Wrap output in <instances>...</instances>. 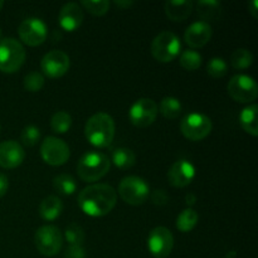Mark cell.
Here are the masks:
<instances>
[{
	"label": "cell",
	"mask_w": 258,
	"mask_h": 258,
	"mask_svg": "<svg viewBox=\"0 0 258 258\" xmlns=\"http://www.w3.org/2000/svg\"><path fill=\"white\" fill-rule=\"evenodd\" d=\"M78 207L88 217L100 218L107 216L115 208L117 193L108 184L97 183L88 185L78 194Z\"/></svg>",
	"instance_id": "cell-1"
},
{
	"label": "cell",
	"mask_w": 258,
	"mask_h": 258,
	"mask_svg": "<svg viewBox=\"0 0 258 258\" xmlns=\"http://www.w3.org/2000/svg\"><path fill=\"white\" fill-rule=\"evenodd\" d=\"M85 136L95 148H107L115 138V121L106 112L95 113L86 122Z\"/></svg>",
	"instance_id": "cell-2"
},
{
	"label": "cell",
	"mask_w": 258,
	"mask_h": 258,
	"mask_svg": "<svg viewBox=\"0 0 258 258\" xmlns=\"http://www.w3.org/2000/svg\"><path fill=\"white\" fill-rule=\"evenodd\" d=\"M110 168L111 161L106 154L91 150L81 156L77 164V173L83 181L95 183L101 180L110 171Z\"/></svg>",
	"instance_id": "cell-3"
},
{
	"label": "cell",
	"mask_w": 258,
	"mask_h": 258,
	"mask_svg": "<svg viewBox=\"0 0 258 258\" xmlns=\"http://www.w3.org/2000/svg\"><path fill=\"white\" fill-rule=\"evenodd\" d=\"M24 47L19 40L14 38H4L0 40V72L12 75L18 72L24 64Z\"/></svg>",
	"instance_id": "cell-4"
},
{
	"label": "cell",
	"mask_w": 258,
	"mask_h": 258,
	"mask_svg": "<svg viewBox=\"0 0 258 258\" xmlns=\"http://www.w3.org/2000/svg\"><path fill=\"white\" fill-rule=\"evenodd\" d=\"M151 54L154 59L160 63L173 62L181 50L180 39L176 34L169 30L159 33L151 42Z\"/></svg>",
	"instance_id": "cell-5"
},
{
	"label": "cell",
	"mask_w": 258,
	"mask_h": 258,
	"mask_svg": "<svg viewBox=\"0 0 258 258\" xmlns=\"http://www.w3.org/2000/svg\"><path fill=\"white\" fill-rule=\"evenodd\" d=\"M118 196L125 203L138 207L145 203L150 197V186L140 176H125L118 185Z\"/></svg>",
	"instance_id": "cell-6"
},
{
	"label": "cell",
	"mask_w": 258,
	"mask_h": 258,
	"mask_svg": "<svg viewBox=\"0 0 258 258\" xmlns=\"http://www.w3.org/2000/svg\"><path fill=\"white\" fill-rule=\"evenodd\" d=\"M34 243L38 252L45 257H53L59 253L63 246V234L55 226H42L34 234Z\"/></svg>",
	"instance_id": "cell-7"
},
{
	"label": "cell",
	"mask_w": 258,
	"mask_h": 258,
	"mask_svg": "<svg viewBox=\"0 0 258 258\" xmlns=\"http://www.w3.org/2000/svg\"><path fill=\"white\" fill-rule=\"evenodd\" d=\"M212 128L213 123L211 118L201 112L188 113L180 122L181 134L190 141L204 140L212 133Z\"/></svg>",
	"instance_id": "cell-8"
},
{
	"label": "cell",
	"mask_w": 258,
	"mask_h": 258,
	"mask_svg": "<svg viewBox=\"0 0 258 258\" xmlns=\"http://www.w3.org/2000/svg\"><path fill=\"white\" fill-rule=\"evenodd\" d=\"M227 92L232 100L239 103H251L258 96V86L254 78L248 75H236L229 80Z\"/></svg>",
	"instance_id": "cell-9"
},
{
	"label": "cell",
	"mask_w": 258,
	"mask_h": 258,
	"mask_svg": "<svg viewBox=\"0 0 258 258\" xmlns=\"http://www.w3.org/2000/svg\"><path fill=\"white\" fill-rule=\"evenodd\" d=\"M40 156L50 166L64 165L71 156L70 146L55 136H47L40 145Z\"/></svg>",
	"instance_id": "cell-10"
},
{
	"label": "cell",
	"mask_w": 258,
	"mask_h": 258,
	"mask_svg": "<svg viewBox=\"0 0 258 258\" xmlns=\"http://www.w3.org/2000/svg\"><path fill=\"white\" fill-rule=\"evenodd\" d=\"M158 105L151 98H139L130 107L128 111V120L136 127H148L153 125L158 116Z\"/></svg>",
	"instance_id": "cell-11"
},
{
	"label": "cell",
	"mask_w": 258,
	"mask_h": 258,
	"mask_svg": "<svg viewBox=\"0 0 258 258\" xmlns=\"http://www.w3.org/2000/svg\"><path fill=\"white\" fill-rule=\"evenodd\" d=\"M20 40L29 47H38L47 39L48 28L39 18H27L18 28Z\"/></svg>",
	"instance_id": "cell-12"
},
{
	"label": "cell",
	"mask_w": 258,
	"mask_h": 258,
	"mask_svg": "<svg viewBox=\"0 0 258 258\" xmlns=\"http://www.w3.org/2000/svg\"><path fill=\"white\" fill-rule=\"evenodd\" d=\"M71 66L70 55L63 50L53 49L43 55L40 60V68L43 75L48 78H59L68 72Z\"/></svg>",
	"instance_id": "cell-13"
},
{
	"label": "cell",
	"mask_w": 258,
	"mask_h": 258,
	"mask_svg": "<svg viewBox=\"0 0 258 258\" xmlns=\"http://www.w3.org/2000/svg\"><path fill=\"white\" fill-rule=\"evenodd\" d=\"M174 247L173 233L165 227H155L148 236V249L155 258H165Z\"/></svg>",
	"instance_id": "cell-14"
},
{
	"label": "cell",
	"mask_w": 258,
	"mask_h": 258,
	"mask_svg": "<svg viewBox=\"0 0 258 258\" xmlns=\"http://www.w3.org/2000/svg\"><path fill=\"white\" fill-rule=\"evenodd\" d=\"M196 178V168L188 160H178L168 171V180L174 188H185Z\"/></svg>",
	"instance_id": "cell-15"
},
{
	"label": "cell",
	"mask_w": 258,
	"mask_h": 258,
	"mask_svg": "<svg viewBox=\"0 0 258 258\" xmlns=\"http://www.w3.org/2000/svg\"><path fill=\"white\" fill-rule=\"evenodd\" d=\"M212 34H213V30H212L211 24L199 20L186 28L184 33V42L190 49H198V48H203L211 40Z\"/></svg>",
	"instance_id": "cell-16"
},
{
	"label": "cell",
	"mask_w": 258,
	"mask_h": 258,
	"mask_svg": "<svg viewBox=\"0 0 258 258\" xmlns=\"http://www.w3.org/2000/svg\"><path fill=\"white\" fill-rule=\"evenodd\" d=\"M25 151L19 143L7 140L0 143V166L3 169H15L23 164Z\"/></svg>",
	"instance_id": "cell-17"
},
{
	"label": "cell",
	"mask_w": 258,
	"mask_h": 258,
	"mask_svg": "<svg viewBox=\"0 0 258 258\" xmlns=\"http://www.w3.org/2000/svg\"><path fill=\"white\" fill-rule=\"evenodd\" d=\"M83 22V10L77 3H67L63 5L58 14L59 27L66 32H75Z\"/></svg>",
	"instance_id": "cell-18"
},
{
	"label": "cell",
	"mask_w": 258,
	"mask_h": 258,
	"mask_svg": "<svg viewBox=\"0 0 258 258\" xmlns=\"http://www.w3.org/2000/svg\"><path fill=\"white\" fill-rule=\"evenodd\" d=\"M194 3L191 0H170L164 5L166 17L173 22H183L190 17Z\"/></svg>",
	"instance_id": "cell-19"
},
{
	"label": "cell",
	"mask_w": 258,
	"mask_h": 258,
	"mask_svg": "<svg viewBox=\"0 0 258 258\" xmlns=\"http://www.w3.org/2000/svg\"><path fill=\"white\" fill-rule=\"evenodd\" d=\"M222 13V4L217 0H201L197 3V14L202 22H217L221 19Z\"/></svg>",
	"instance_id": "cell-20"
},
{
	"label": "cell",
	"mask_w": 258,
	"mask_h": 258,
	"mask_svg": "<svg viewBox=\"0 0 258 258\" xmlns=\"http://www.w3.org/2000/svg\"><path fill=\"white\" fill-rule=\"evenodd\" d=\"M63 203L57 196H48L40 202L39 214L44 221H55L62 214Z\"/></svg>",
	"instance_id": "cell-21"
},
{
	"label": "cell",
	"mask_w": 258,
	"mask_h": 258,
	"mask_svg": "<svg viewBox=\"0 0 258 258\" xmlns=\"http://www.w3.org/2000/svg\"><path fill=\"white\" fill-rule=\"evenodd\" d=\"M258 106L256 103L248 105L244 107L239 113V125L241 127L249 134L251 136L256 138L258 136V121H257Z\"/></svg>",
	"instance_id": "cell-22"
},
{
	"label": "cell",
	"mask_w": 258,
	"mask_h": 258,
	"mask_svg": "<svg viewBox=\"0 0 258 258\" xmlns=\"http://www.w3.org/2000/svg\"><path fill=\"white\" fill-rule=\"evenodd\" d=\"M112 163L121 170L131 169L136 163V155L131 149L117 148L112 151Z\"/></svg>",
	"instance_id": "cell-23"
},
{
	"label": "cell",
	"mask_w": 258,
	"mask_h": 258,
	"mask_svg": "<svg viewBox=\"0 0 258 258\" xmlns=\"http://www.w3.org/2000/svg\"><path fill=\"white\" fill-rule=\"evenodd\" d=\"M199 221V216L193 208H186L179 213L176 217V228L181 233H189L197 227Z\"/></svg>",
	"instance_id": "cell-24"
},
{
	"label": "cell",
	"mask_w": 258,
	"mask_h": 258,
	"mask_svg": "<svg viewBox=\"0 0 258 258\" xmlns=\"http://www.w3.org/2000/svg\"><path fill=\"white\" fill-rule=\"evenodd\" d=\"M159 112L169 120H175L183 111V105L180 101L175 97H164L160 101V105L158 107Z\"/></svg>",
	"instance_id": "cell-25"
},
{
	"label": "cell",
	"mask_w": 258,
	"mask_h": 258,
	"mask_svg": "<svg viewBox=\"0 0 258 258\" xmlns=\"http://www.w3.org/2000/svg\"><path fill=\"white\" fill-rule=\"evenodd\" d=\"M53 188L63 196H72L77 190V183L70 174H59L53 179Z\"/></svg>",
	"instance_id": "cell-26"
},
{
	"label": "cell",
	"mask_w": 258,
	"mask_h": 258,
	"mask_svg": "<svg viewBox=\"0 0 258 258\" xmlns=\"http://www.w3.org/2000/svg\"><path fill=\"white\" fill-rule=\"evenodd\" d=\"M254 57L251 50L246 48H239L236 49L231 55V64L234 70H247L253 64Z\"/></svg>",
	"instance_id": "cell-27"
},
{
	"label": "cell",
	"mask_w": 258,
	"mask_h": 258,
	"mask_svg": "<svg viewBox=\"0 0 258 258\" xmlns=\"http://www.w3.org/2000/svg\"><path fill=\"white\" fill-rule=\"evenodd\" d=\"M72 126V117L66 111H57L50 118V128L55 134H66Z\"/></svg>",
	"instance_id": "cell-28"
},
{
	"label": "cell",
	"mask_w": 258,
	"mask_h": 258,
	"mask_svg": "<svg viewBox=\"0 0 258 258\" xmlns=\"http://www.w3.org/2000/svg\"><path fill=\"white\" fill-rule=\"evenodd\" d=\"M202 62H203V58H202L201 53L193 49L184 50L179 58V63H180L181 67L186 71H190V72L198 70L202 66Z\"/></svg>",
	"instance_id": "cell-29"
},
{
	"label": "cell",
	"mask_w": 258,
	"mask_h": 258,
	"mask_svg": "<svg viewBox=\"0 0 258 258\" xmlns=\"http://www.w3.org/2000/svg\"><path fill=\"white\" fill-rule=\"evenodd\" d=\"M64 238L70 246H82L85 242V231L77 223H71L64 231Z\"/></svg>",
	"instance_id": "cell-30"
},
{
	"label": "cell",
	"mask_w": 258,
	"mask_h": 258,
	"mask_svg": "<svg viewBox=\"0 0 258 258\" xmlns=\"http://www.w3.org/2000/svg\"><path fill=\"white\" fill-rule=\"evenodd\" d=\"M81 5L95 17H102L110 10L108 0H83Z\"/></svg>",
	"instance_id": "cell-31"
},
{
	"label": "cell",
	"mask_w": 258,
	"mask_h": 258,
	"mask_svg": "<svg viewBox=\"0 0 258 258\" xmlns=\"http://www.w3.org/2000/svg\"><path fill=\"white\" fill-rule=\"evenodd\" d=\"M44 76L39 72H29L24 77V81H23V86H24L25 91L33 93L39 92V91L44 87Z\"/></svg>",
	"instance_id": "cell-32"
},
{
	"label": "cell",
	"mask_w": 258,
	"mask_h": 258,
	"mask_svg": "<svg viewBox=\"0 0 258 258\" xmlns=\"http://www.w3.org/2000/svg\"><path fill=\"white\" fill-rule=\"evenodd\" d=\"M228 66L221 57H213L207 64V73L213 78H222L227 75Z\"/></svg>",
	"instance_id": "cell-33"
},
{
	"label": "cell",
	"mask_w": 258,
	"mask_h": 258,
	"mask_svg": "<svg viewBox=\"0 0 258 258\" xmlns=\"http://www.w3.org/2000/svg\"><path fill=\"white\" fill-rule=\"evenodd\" d=\"M20 139H22V143L24 144L25 146H34L35 144L39 141L40 139V130L34 125H28L23 128L22 135H20Z\"/></svg>",
	"instance_id": "cell-34"
},
{
	"label": "cell",
	"mask_w": 258,
	"mask_h": 258,
	"mask_svg": "<svg viewBox=\"0 0 258 258\" xmlns=\"http://www.w3.org/2000/svg\"><path fill=\"white\" fill-rule=\"evenodd\" d=\"M150 199H151V202H153V204L161 207V206H165V204L168 203L169 196L165 193V190H163V189H159V190L153 191V193L150 194Z\"/></svg>",
	"instance_id": "cell-35"
},
{
	"label": "cell",
	"mask_w": 258,
	"mask_h": 258,
	"mask_svg": "<svg viewBox=\"0 0 258 258\" xmlns=\"http://www.w3.org/2000/svg\"><path fill=\"white\" fill-rule=\"evenodd\" d=\"M64 258H86V251L82 246H70L64 252Z\"/></svg>",
	"instance_id": "cell-36"
},
{
	"label": "cell",
	"mask_w": 258,
	"mask_h": 258,
	"mask_svg": "<svg viewBox=\"0 0 258 258\" xmlns=\"http://www.w3.org/2000/svg\"><path fill=\"white\" fill-rule=\"evenodd\" d=\"M8 188H9V180H8L7 175L0 173V198L7 194Z\"/></svg>",
	"instance_id": "cell-37"
},
{
	"label": "cell",
	"mask_w": 258,
	"mask_h": 258,
	"mask_svg": "<svg viewBox=\"0 0 258 258\" xmlns=\"http://www.w3.org/2000/svg\"><path fill=\"white\" fill-rule=\"evenodd\" d=\"M257 7H258L257 0H253V2H251L248 4V10H249V13H251V15L254 18V19H257V18H258Z\"/></svg>",
	"instance_id": "cell-38"
},
{
	"label": "cell",
	"mask_w": 258,
	"mask_h": 258,
	"mask_svg": "<svg viewBox=\"0 0 258 258\" xmlns=\"http://www.w3.org/2000/svg\"><path fill=\"white\" fill-rule=\"evenodd\" d=\"M113 4L121 9H126V8H130L131 5H134V2H131V0H116Z\"/></svg>",
	"instance_id": "cell-39"
},
{
	"label": "cell",
	"mask_w": 258,
	"mask_h": 258,
	"mask_svg": "<svg viewBox=\"0 0 258 258\" xmlns=\"http://www.w3.org/2000/svg\"><path fill=\"white\" fill-rule=\"evenodd\" d=\"M185 201H186V204L191 207V206H194V204H196L197 197L194 196L193 193H189V194H186V196H185Z\"/></svg>",
	"instance_id": "cell-40"
},
{
	"label": "cell",
	"mask_w": 258,
	"mask_h": 258,
	"mask_svg": "<svg viewBox=\"0 0 258 258\" xmlns=\"http://www.w3.org/2000/svg\"><path fill=\"white\" fill-rule=\"evenodd\" d=\"M234 256H236V252L231 251L228 254H227V258H234Z\"/></svg>",
	"instance_id": "cell-41"
},
{
	"label": "cell",
	"mask_w": 258,
	"mask_h": 258,
	"mask_svg": "<svg viewBox=\"0 0 258 258\" xmlns=\"http://www.w3.org/2000/svg\"><path fill=\"white\" fill-rule=\"evenodd\" d=\"M3 5H4V3H3V2H2V0H0V10H2Z\"/></svg>",
	"instance_id": "cell-42"
},
{
	"label": "cell",
	"mask_w": 258,
	"mask_h": 258,
	"mask_svg": "<svg viewBox=\"0 0 258 258\" xmlns=\"http://www.w3.org/2000/svg\"><path fill=\"white\" fill-rule=\"evenodd\" d=\"M0 40H2V29H0Z\"/></svg>",
	"instance_id": "cell-43"
}]
</instances>
